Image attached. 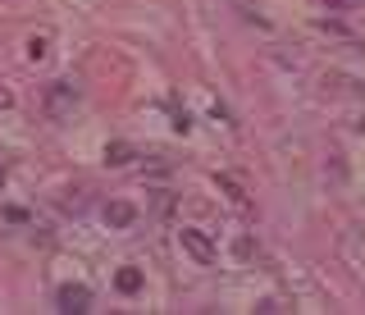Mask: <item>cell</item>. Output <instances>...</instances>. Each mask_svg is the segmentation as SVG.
I'll use <instances>...</instances> for the list:
<instances>
[{
	"label": "cell",
	"instance_id": "obj_7",
	"mask_svg": "<svg viewBox=\"0 0 365 315\" xmlns=\"http://www.w3.org/2000/svg\"><path fill=\"white\" fill-rule=\"evenodd\" d=\"M137 160V151L128 142H106V165H133Z\"/></svg>",
	"mask_w": 365,
	"mask_h": 315
},
{
	"label": "cell",
	"instance_id": "obj_11",
	"mask_svg": "<svg viewBox=\"0 0 365 315\" xmlns=\"http://www.w3.org/2000/svg\"><path fill=\"white\" fill-rule=\"evenodd\" d=\"M324 5H329V9H351L356 0H324Z\"/></svg>",
	"mask_w": 365,
	"mask_h": 315
},
{
	"label": "cell",
	"instance_id": "obj_12",
	"mask_svg": "<svg viewBox=\"0 0 365 315\" xmlns=\"http://www.w3.org/2000/svg\"><path fill=\"white\" fill-rule=\"evenodd\" d=\"M0 183H5V165H0Z\"/></svg>",
	"mask_w": 365,
	"mask_h": 315
},
{
	"label": "cell",
	"instance_id": "obj_1",
	"mask_svg": "<svg viewBox=\"0 0 365 315\" xmlns=\"http://www.w3.org/2000/svg\"><path fill=\"white\" fill-rule=\"evenodd\" d=\"M178 242L197 265H215V256H220V247H215V238L205 229H178Z\"/></svg>",
	"mask_w": 365,
	"mask_h": 315
},
{
	"label": "cell",
	"instance_id": "obj_8",
	"mask_svg": "<svg viewBox=\"0 0 365 315\" xmlns=\"http://www.w3.org/2000/svg\"><path fill=\"white\" fill-rule=\"evenodd\" d=\"M46 55H51V32H32V37H28V60L41 64Z\"/></svg>",
	"mask_w": 365,
	"mask_h": 315
},
{
	"label": "cell",
	"instance_id": "obj_5",
	"mask_svg": "<svg viewBox=\"0 0 365 315\" xmlns=\"http://www.w3.org/2000/svg\"><path fill=\"white\" fill-rule=\"evenodd\" d=\"M142 284H146V279H142V269H137V265H123L119 274H114V288H119L123 297H137V292H142Z\"/></svg>",
	"mask_w": 365,
	"mask_h": 315
},
{
	"label": "cell",
	"instance_id": "obj_6",
	"mask_svg": "<svg viewBox=\"0 0 365 315\" xmlns=\"http://www.w3.org/2000/svg\"><path fill=\"white\" fill-rule=\"evenodd\" d=\"M215 187H220V192L233 201V206H247V187L237 183V178H228V174H215Z\"/></svg>",
	"mask_w": 365,
	"mask_h": 315
},
{
	"label": "cell",
	"instance_id": "obj_10",
	"mask_svg": "<svg viewBox=\"0 0 365 315\" xmlns=\"http://www.w3.org/2000/svg\"><path fill=\"white\" fill-rule=\"evenodd\" d=\"M174 128H178V133H187V128H192V119H187V110H174Z\"/></svg>",
	"mask_w": 365,
	"mask_h": 315
},
{
	"label": "cell",
	"instance_id": "obj_9",
	"mask_svg": "<svg viewBox=\"0 0 365 315\" xmlns=\"http://www.w3.org/2000/svg\"><path fill=\"white\" fill-rule=\"evenodd\" d=\"M256 311H260V315H279V311H283V301H274V297H265V301H256Z\"/></svg>",
	"mask_w": 365,
	"mask_h": 315
},
{
	"label": "cell",
	"instance_id": "obj_2",
	"mask_svg": "<svg viewBox=\"0 0 365 315\" xmlns=\"http://www.w3.org/2000/svg\"><path fill=\"white\" fill-rule=\"evenodd\" d=\"M78 110V87L73 83H51L46 87V115L51 119H68Z\"/></svg>",
	"mask_w": 365,
	"mask_h": 315
},
{
	"label": "cell",
	"instance_id": "obj_3",
	"mask_svg": "<svg viewBox=\"0 0 365 315\" xmlns=\"http://www.w3.org/2000/svg\"><path fill=\"white\" fill-rule=\"evenodd\" d=\"M55 306H60L64 315H83V311H91V288H87V284H64L60 292H55Z\"/></svg>",
	"mask_w": 365,
	"mask_h": 315
},
{
	"label": "cell",
	"instance_id": "obj_4",
	"mask_svg": "<svg viewBox=\"0 0 365 315\" xmlns=\"http://www.w3.org/2000/svg\"><path fill=\"white\" fill-rule=\"evenodd\" d=\"M101 220H106L110 229H133V224H137V206H133V201H106Z\"/></svg>",
	"mask_w": 365,
	"mask_h": 315
}]
</instances>
